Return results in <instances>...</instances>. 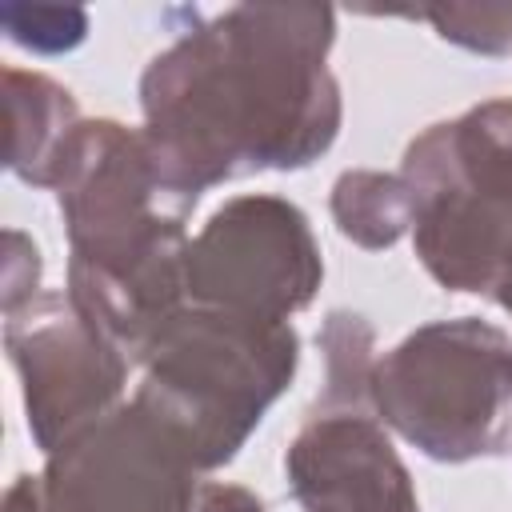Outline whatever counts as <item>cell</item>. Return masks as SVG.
Here are the masks:
<instances>
[{"mask_svg":"<svg viewBox=\"0 0 512 512\" xmlns=\"http://www.w3.org/2000/svg\"><path fill=\"white\" fill-rule=\"evenodd\" d=\"M324 356V388L316 408H372V368H376V336L372 324L356 312H328L320 336Z\"/></svg>","mask_w":512,"mask_h":512,"instance_id":"cell-12","label":"cell"},{"mask_svg":"<svg viewBox=\"0 0 512 512\" xmlns=\"http://www.w3.org/2000/svg\"><path fill=\"white\" fill-rule=\"evenodd\" d=\"M304 512H420L408 464L372 408H312L284 452Z\"/></svg>","mask_w":512,"mask_h":512,"instance_id":"cell-9","label":"cell"},{"mask_svg":"<svg viewBox=\"0 0 512 512\" xmlns=\"http://www.w3.org/2000/svg\"><path fill=\"white\" fill-rule=\"evenodd\" d=\"M332 220L344 240H352L364 252H384L400 244L412 232L416 204L412 188L400 172H376V168H348L336 176L328 196Z\"/></svg>","mask_w":512,"mask_h":512,"instance_id":"cell-11","label":"cell"},{"mask_svg":"<svg viewBox=\"0 0 512 512\" xmlns=\"http://www.w3.org/2000/svg\"><path fill=\"white\" fill-rule=\"evenodd\" d=\"M80 120L76 96L60 80L28 68H4V164L12 176L32 188H52L56 164Z\"/></svg>","mask_w":512,"mask_h":512,"instance_id":"cell-10","label":"cell"},{"mask_svg":"<svg viewBox=\"0 0 512 512\" xmlns=\"http://www.w3.org/2000/svg\"><path fill=\"white\" fill-rule=\"evenodd\" d=\"M0 512H52V504L44 496V480L40 476H16L4 492Z\"/></svg>","mask_w":512,"mask_h":512,"instance_id":"cell-17","label":"cell"},{"mask_svg":"<svg viewBox=\"0 0 512 512\" xmlns=\"http://www.w3.org/2000/svg\"><path fill=\"white\" fill-rule=\"evenodd\" d=\"M136 400L188 448L200 472L240 456L300 368L292 320L184 304L144 348Z\"/></svg>","mask_w":512,"mask_h":512,"instance_id":"cell-3","label":"cell"},{"mask_svg":"<svg viewBox=\"0 0 512 512\" xmlns=\"http://www.w3.org/2000/svg\"><path fill=\"white\" fill-rule=\"evenodd\" d=\"M4 348L20 376L28 436L44 456L116 412L136 368L120 344L76 312L68 292H40L8 312Z\"/></svg>","mask_w":512,"mask_h":512,"instance_id":"cell-7","label":"cell"},{"mask_svg":"<svg viewBox=\"0 0 512 512\" xmlns=\"http://www.w3.org/2000/svg\"><path fill=\"white\" fill-rule=\"evenodd\" d=\"M324 280L320 244L300 204L252 192L224 200L188 240V304L228 308L260 320H292Z\"/></svg>","mask_w":512,"mask_h":512,"instance_id":"cell-6","label":"cell"},{"mask_svg":"<svg viewBox=\"0 0 512 512\" xmlns=\"http://www.w3.org/2000/svg\"><path fill=\"white\" fill-rule=\"evenodd\" d=\"M372 412L428 460L504 456L512 444V336L480 316L412 328L376 356Z\"/></svg>","mask_w":512,"mask_h":512,"instance_id":"cell-5","label":"cell"},{"mask_svg":"<svg viewBox=\"0 0 512 512\" xmlns=\"http://www.w3.org/2000/svg\"><path fill=\"white\" fill-rule=\"evenodd\" d=\"M188 512H268V504H264L256 492H248L244 484L204 480Z\"/></svg>","mask_w":512,"mask_h":512,"instance_id":"cell-16","label":"cell"},{"mask_svg":"<svg viewBox=\"0 0 512 512\" xmlns=\"http://www.w3.org/2000/svg\"><path fill=\"white\" fill-rule=\"evenodd\" d=\"M412 188V244L448 292L492 296L512 252V100H484L428 124L400 160Z\"/></svg>","mask_w":512,"mask_h":512,"instance_id":"cell-4","label":"cell"},{"mask_svg":"<svg viewBox=\"0 0 512 512\" xmlns=\"http://www.w3.org/2000/svg\"><path fill=\"white\" fill-rule=\"evenodd\" d=\"M4 36L28 52L60 56L72 52L88 36V12L84 8H60V4H4L0 8Z\"/></svg>","mask_w":512,"mask_h":512,"instance_id":"cell-14","label":"cell"},{"mask_svg":"<svg viewBox=\"0 0 512 512\" xmlns=\"http://www.w3.org/2000/svg\"><path fill=\"white\" fill-rule=\"evenodd\" d=\"M204 472L136 396L44 456L52 512H188Z\"/></svg>","mask_w":512,"mask_h":512,"instance_id":"cell-8","label":"cell"},{"mask_svg":"<svg viewBox=\"0 0 512 512\" xmlns=\"http://www.w3.org/2000/svg\"><path fill=\"white\" fill-rule=\"evenodd\" d=\"M492 300L512 316V252H508V260H504V268H500V276L492 284Z\"/></svg>","mask_w":512,"mask_h":512,"instance_id":"cell-18","label":"cell"},{"mask_svg":"<svg viewBox=\"0 0 512 512\" xmlns=\"http://www.w3.org/2000/svg\"><path fill=\"white\" fill-rule=\"evenodd\" d=\"M332 44L324 4H236L184 28L140 76V132L164 188L196 208L216 184L316 164L344 120Z\"/></svg>","mask_w":512,"mask_h":512,"instance_id":"cell-1","label":"cell"},{"mask_svg":"<svg viewBox=\"0 0 512 512\" xmlns=\"http://www.w3.org/2000/svg\"><path fill=\"white\" fill-rule=\"evenodd\" d=\"M440 40L480 52V56H508L512 52V4H440L420 12Z\"/></svg>","mask_w":512,"mask_h":512,"instance_id":"cell-13","label":"cell"},{"mask_svg":"<svg viewBox=\"0 0 512 512\" xmlns=\"http://www.w3.org/2000/svg\"><path fill=\"white\" fill-rule=\"evenodd\" d=\"M40 272H44V260H40L36 240L24 236L20 228H8L4 232V316L32 304L44 292Z\"/></svg>","mask_w":512,"mask_h":512,"instance_id":"cell-15","label":"cell"},{"mask_svg":"<svg viewBox=\"0 0 512 512\" xmlns=\"http://www.w3.org/2000/svg\"><path fill=\"white\" fill-rule=\"evenodd\" d=\"M52 192L68 236V300L140 364L152 336L188 304L192 208L164 188L144 132L112 116L80 120Z\"/></svg>","mask_w":512,"mask_h":512,"instance_id":"cell-2","label":"cell"}]
</instances>
